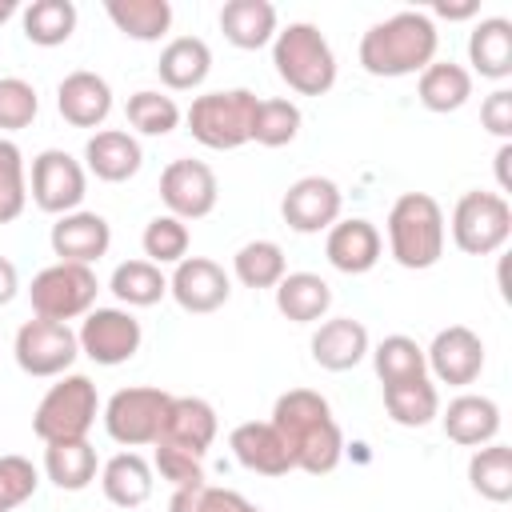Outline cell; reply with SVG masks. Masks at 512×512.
<instances>
[{
    "label": "cell",
    "instance_id": "obj_1",
    "mask_svg": "<svg viewBox=\"0 0 512 512\" xmlns=\"http://www.w3.org/2000/svg\"><path fill=\"white\" fill-rule=\"evenodd\" d=\"M268 424L284 436L292 468L308 476H328L344 456V432L332 416V404L312 388H288L276 396Z\"/></svg>",
    "mask_w": 512,
    "mask_h": 512
},
{
    "label": "cell",
    "instance_id": "obj_2",
    "mask_svg": "<svg viewBox=\"0 0 512 512\" xmlns=\"http://www.w3.org/2000/svg\"><path fill=\"white\" fill-rule=\"evenodd\" d=\"M436 48H440V32L432 16L420 8H404L392 12L388 20H376L360 36L356 56L368 76L400 80V76H420L436 60Z\"/></svg>",
    "mask_w": 512,
    "mask_h": 512
},
{
    "label": "cell",
    "instance_id": "obj_3",
    "mask_svg": "<svg viewBox=\"0 0 512 512\" xmlns=\"http://www.w3.org/2000/svg\"><path fill=\"white\" fill-rule=\"evenodd\" d=\"M384 228H388V252L400 268L424 272V268L440 264L448 228H444V208L428 192L396 196L392 208H388Z\"/></svg>",
    "mask_w": 512,
    "mask_h": 512
},
{
    "label": "cell",
    "instance_id": "obj_4",
    "mask_svg": "<svg viewBox=\"0 0 512 512\" xmlns=\"http://www.w3.org/2000/svg\"><path fill=\"white\" fill-rule=\"evenodd\" d=\"M272 64L276 76L300 96H324L336 84V52L328 36L308 20H292L288 28L276 32Z\"/></svg>",
    "mask_w": 512,
    "mask_h": 512
},
{
    "label": "cell",
    "instance_id": "obj_5",
    "mask_svg": "<svg viewBox=\"0 0 512 512\" xmlns=\"http://www.w3.org/2000/svg\"><path fill=\"white\" fill-rule=\"evenodd\" d=\"M256 104L260 96L248 88H220V92H204L188 104L184 124L192 132L196 144L212 148V152H232L240 144L252 140V120H256Z\"/></svg>",
    "mask_w": 512,
    "mask_h": 512
},
{
    "label": "cell",
    "instance_id": "obj_6",
    "mask_svg": "<svg viewBox=\"0 0 512 512\" xmlns=\"http://www.w3.org/2000/svg\"><path fill=\"white\" fill-rule=\"evenodd\" d=\"M100 416V396L96 384L80 372H64L36 404L32 412V432L40 444H60V440H88V428Z\"/></svg>",
    "mask_w": 512,
    "mask_h": 512
},
{
    "label": "cell",
    "instance_id": "obj_7",
    "mask_svg": "<svg viewBox=\"0 0 512 512\" xmlns=\"http://www.w3.org/2000/svg\"><path fill=\"white\" fill-rule=\"evenodd\" d=\"M444 228H452V244L464 256H492L512 236V204L500 192L472 188V192H464L456 200L452 220Z\"/></svg>",
    "mask_w": 512,
    "mask_h": 512
},
{
    "label": "cell",
    "instance_id": "obj_8",
    "mask_svg": "<svg viewBox=\"0 0 512 512\" xmlns=\"http://www.w3.org/2000/svg\"><path fill=\"white\" fill-rule=\"evenodd\" d=\"M96 292H100V280L88 264H48L32 276V288H28V300H32V312L44 316V320H80L96 308Z\"/></svg>",
    "mask_w": 512,
    "mask_h": 512
},
{
    "label": "cell",
    "instance_id": "obj_9",
    "mask_svg": "<svg viewBox=\"0 0 512 512\" xmlns=\"http://www.w3.org/2000/svg\"><path fill=\"white\" fill-rule=\"evenodd\" d=\"M168 404H172V392H164V388H152V384L120 388L104 404V432L124 448L156 444L164 432Z\"/></svg>",
    "mask_w": 512,
    "mask_h": 512
},
{
    "label": "cell",
    "instance_id": "obj_10",
    "mask_svg": "<svg viewBox=\"0 0 512 512\" xmlns=\"http://www.w3.org/2000/svg\"><path fill=\"white\" fill-rule=\"evenodd\" d=\"M28 196L40 212L48 216H68L84 204L88 196V172L84 164L64 152V148H44L40 156H32V172H28Z\"/></svg>",
    "mask_w": 512,
    "mask_h": 512
},
{
    "label": "cell",
    "instance_id": "obj_11",
    "mask_svg": "<svg viewBox=\"0 0 512 512\" xmlns=\"http://www.w3.org/2000/svg\"><path fill=\"white\" fill-rule=\"evenodd\" d=\"M12 356H16L20 372L48 380V376H64L72 368V360L80 356V340H76V332L68 324L32 316V320H24L16 328Z\"/></svg>",
    "mask_w": 512,
    "mask_h": 512
},
{
    "label": "cell",
    "instance_id": "obj_12",
    "mask_svg": "<svg viewBox=\"0 0 512 512\" xmlns=\"http://www.w3.org/2000/svg\"><path fill=\"white\" fill-rule=\"evenodd\" d=\"M80 352L100 364V368H116V364H128L140 344H144V328L140 320L128 312V308H92L84 320H80Z\"/></svg>",
    "mask_w": 512,
    "mask_h": 512
},
{
    "label": "cell",
    "instance_id": "obj_13",
    "mask_svg": "<svg viewBox=\"0 0 512 512\" xmlns=\"http://www.w3.org/2000/svg\"><path fill=\"white\" fill-rule=\"evenodd\" d=\"M160 200L168 208V216L176 220H204L216 200H220V184L216 172L204 160H172L160 172Z\"/></svg>",
    "mask_w": 512,
    "mask_h": 512
},
{
    "label": "cell",
    "instance_id": "obj_14",
    "mask_svg": "<svg viewBox=\"0 0 512 512\" xmlns=\"http://www.w3.org/2000/svg\"><path fill=\"white\" fill-rule=\"evenodd\" d=\"M340 208H344V192L328 176H300V180L288 184V192L280 200L284 224L292 232H300V236L328 232L340 220Z\"/></svg>",
    "mask_w": 512,
    "mask_h": 512
},
{
    "label": "cell",
    "instance_id": "obj_15",
    "mask_svg": "<svg viewBox=\"0 0 512 512\" xmlns=\"http://www.w3.org/2000/svg\"><path fill=\"white\" fill-rule=\"evenodd\" d=\"M424 360H428L432 384L464 388L484 372V340L468 324H448L432 336V344L424 348Z\"/></svg>",
    "mask_w": 512,
    "mask_h": 512
},
{
    "label": "cell",
    "instance_id": "obj_16",
    "mask_svg": "<svg viewBox=\"0 0 512 512\" xmlns=\"http://www.w3.org/2000/svg\"><path fill=\"white\" fill-rule=\"evenodd\" d=\"M168 296H172L184 312L208 316V312H216V308L228 304V296H232V276H228L216 260H208V256H184V260L172 268V276H168Z\"/></svg>",
    "mask_w": 512,
    "mask_h": 512
},
{
    "label": "cell",
    "instance_id": "obj_17",
    "mask_svg": "<svg viewBox=\"0 0 512 512\" xmlns=\"http://www.w3.org/2000/svg\"><path fill=\"white\" fill-rule=\"evenodd\" d=\"M48 244H52L56 260H64V264H88L92 268L112 248V224L100 212L76 208L68 216H56V224L48 232Z\"/></svg>",
    "mask_w": 512,
    "mask_h": 512
},
{
    "label": "cell",
    "instance_id": "obj_18",
    "mask_svg": "<svg viewBox=\"0 0 512 512\" xmlns=\"http://www.w3.org/2000/svg\"><path fill=\"white\" fill-rule=\"evenodd\" d=\"M380 252H384V240H380V228L364 216H348V220H336L324 236V256L336 272L344 276H364L380 264Z\"/></svg>",
    "mask_w": 512,
    "mask_h": 512
},
{
    "label": "cell",
    "instance_id": "obj_19",
    "mask_svg": "<svg viewBox=\"0 0 512 512\" xmlns=\"http://www.w3.org/2000/svg\"><path fill=\"white\" fill-rule=\"evenodd\" d=\"M228 448H232L236 464L248 468V472H256V476H288V472H296L284 436L268 420H244V424H236L228 432Z\"/></svg>",
    "mask_w": 512,
    "mask_h": 512
},
{
    "label": "cell",
    "instance_id": "obj_20",
    "mask_svg": "<svg viewBox=\"0 0 512 512\" xmlns=\"http://www.w3.org/2000/svg\"><path fill=\"white\" fill-rule=\"evenodd\" d=\"M56 108L72 128H96L108 120L112 112V84L100 72L76 68L56 84Z\"/></svg>",
    "mask_w": 512,
    "mask_h": 512
},
{
    "label": "cell",
    "instance_id": "obj_21",
    "mask_svg": "<svg viewBox=\"0 0 512 512\" xmlns=\"http://www.w3.org/2000/svg\"><path fill=\"white\" fill-rule=\"evenodd\" d=\"M440 428L460 448H480L500 436V404L480 392H460L440 408Z\"/></svg>",
    "mask_w": 512,
    "mask_h": 512
},
{
    "label": "cell",
    "instance_id": "obj_22",
    "mask_svg": "<svg viewBox=\"0 0 512 512\" xmlns=\"http://www.w3.org/2000/svg\"><path fill=\"white\" fill-rule=\"evenodd\" d=\"M144 164V148L132 132L124 128H100L88 136L84 144V172H92L104 184H124L140 172Z\"/></svg>",
    "mask_w": 512,
    "mask_h": 512
},
{
    "label": "cell",
    "instance_id": "obj_23",
    "mask_svg": "<svg viewBox=\"0 0 512 512\" xmlns=\"http://www.w3.org/2000/svg\"><path fill=\"white\" fill-rule=\"evenodd\" d=\"M220 432V420H216V408L200 396H172L168 404V416H164V432L156 444H172V448H184L192 456H204L212 448Z\"/></svg>",
    "mask_w": 512,
    "mask_h": 512
},
{
    "label": "cell",
    "instance_id": "obj_24",
    "mask_svg": "<svg viewBox=\"0 0 512 512\" xmlns=\"http://www.w3.org/2000/svg\"><path fill=\"white\" fill-rule=\"evenodd\" d=\"M308 348H312V360L324 372H348V368H356L368 356L372 340H368V328L360 320H352V316H328L312 332V344Z\"/></svg>",
    "mask_w": 512,
    "mask_h": 512
},
{
    "label": "cell",
    "instance_id": "obj_25",
    "mask_svg": "<svg viewBox=\"0 0 512 512\" xmlns=\"http://www.w3.org/2000/svg\"><path fill=\"white\" fill-rule=\"evenodd\" d=\"M220 32H224L228 44H236L244 52H256V48L272 44L276 32H280L276 4H268V0H228L220 8Z\"/></svg>",
    "mask_w": 512,
    "mask_h": 512
},
{
    "label": "cell",
    "instance_id": "obj_26",
    "mask_svg": "<svg viewBox=\"0 0 512 512\" xmlns=\"http://www.w3.org/2000/svg\"><path fill=\"white\" fill-rule=\"evenodd\" d=\"M272 292H276V312L292 324H320L332 308V284L316 272H284V280Z\"/></svg>",
    "mask_w": 512,
    "mask_h": 512
},
{
    "label": "cell",
    "instance_id": "obj_27",
    "mask_svg": "<svg viewBox=\"0 0 512 512\" xmlns=\"http://www.w3.org/2000/svg\"><path fill=\"white\" fill-rule=\"evenodd\" d=\"M156 72H160V84L172 88V92H192L208 80L212 72V48L200 40V36H176L160 48V60H156Z\"/></svg>",
    "mask_w": 512,
    "mask_h": 512
},
{
    "label": "cell",
    "instance_id": "obj_28",
    "mask_svg": "<svg viewBox=\"0 0 512 512\" xmlns=\"http://www.w3.org/2000/svg\"><path fill=\"white\" fill-rule=\"evenodd\" d=\"M152 464L140 452H116L100 464V488L116 508H140L152 496Z\"/></svg>",
    "mask_w": 512,
    "mask_h": 512
},
{
    "label": "cell",
    "instance_id": "obj_29",
    "mask_svg": "<svg viewBox=\"0 0 512 512\" xmlns=\"http://www.w3.org/2000/svg\"><path fill=\"white\" fill-rule=\"evenodd\" d=\"M468 64L484 80L512 76V24L504 16H484L468 32Z\"/></svg>",
    "mask_w": 512,
    "mask_h": 512
},
{
    "label": "cell",
    "instance_id": "obj_30",
    "mask_svg": "<svg viewBox=\"0 0 512 512\" xmlns=\"http://www.w3.org/2000/svg\"><path fill=\"white\" fill-rule=\"evenodd\" d=\"M416 96L428 112H460L472 96V72L456 60H432L416 80Z\"/></svg>",
    "mask_w": 512,
    "mask_h": 512
},
{
    "label": "cell",
    "instance_id": "obj_31",
    "mask_svg": "<svg viewBox=\"0 0 512 512\" xmlns=\"http://www.w3.org/2000/svg\"><path fill=\"white\" fill-rule=\"evenodd\" d=\"M384 412L400 428H428L440 416V392H436L432 376L384 384Z\"/></svg>",
    "mask_w": 512,
    "mask_h": 512
},
{
    "label": "cell",
    "instance_id": "obj_32",
    "mask_svg": "<svg viewBox=\"0 0 512 512\" xmlns=\"http://www.w3.org/2000/svg\"><path fill=\"white\" fill-rule=\"evenodd\" d=\"M96 448L88 440H60V444H44V476L60 488V492H84L96 480Z\"/></svg>",
    "mask_w": 512,
    "mask_h": 512
},
{
    "label": "cell",
    "instance_id": "obj_33",
    "mask_svg": "<svg viewBox=\"0 0 512 512\" xmlns=\"http://www.w3.org/2000/svg\"><path fill=\"white\" fill-rule=\"evenodd\" d=\"M108 20L140 44H156L172 28V4L168 0H104Z\"/></svg>",
    "mask_w": 512,
    "mask_h": 512
},
{
    "label": "cell",
    "instance_id": "obj_34",
    "mask_svg": "<svg viewBox=\"0 0 512 512\" xmlns=\"http://www.w3.org/2000/svg\"><path fill=\"white\" fill-rule=\"evenodd\" d=\"M108 292L132 312V308H152L168 296V276L164 268H156L152 260H124L112 268Z\"/></svg>",
    "mask_w": 512,
    "mask_h": 512
},
{
    "label": "cell",
    "instance_id": "obj_35",
    "mask_svg": "<svg viewBox=\"0 0 512 512\" xmlns=\"http://www.w3.org/2000/svg\"><path fill=\"white\" fill-rule=\"evenodd\" d=\"M468 484L476 496L492 500V504H508L512 500V448L492 440L472 448L468 456Z\"/></svg>",
    "mask_w": 512,
    "mask_h": 512
},
{
    "label": "cell",
    "instance_id": "obj_36",
    "mask_svg": "<svg viewBox=\"0 0 512 512\" xmlns=\"http://www.w3.org/2000/svg\"><path fill=\"white\" fill-rule=\"evenodd\" d=\"M76 4L72 0H32L24 12H20V24H24V40L28 44H40V48H56V44H68L72 32H76Z\"/></svg>",
    "mask_w": 512,
    "mask_h": 512
},
{
    "label": "cell",
    "instance_id": "obj_37",
    "mask_svg": "<svg viewBox=\"0 0 512 512\" xmlns=\"http://www.w3.org/2000/svg\"><path fill=\"white\" fill-rule=\"evenodd\" d=\"M284 272H288V260H284V248L276 240H248L232 256V276L252 292L276 288L284 280Z\"/></svg>",
    "mask_w": 512,
    "mask_h": 512
},
{
    "label": "cell",
    "instance_id": "obj_38",
    "mask_svg": "<svg viewBox=\"0 0 512 512\" xmlns=\"http://www.w3.org/2000/svg\"><path fill=\"white\" fill-rule=\"evenodd\" d=\"M372 356V368L380 376V388L384 384H400V380H416V376H428V360H424V348L404 336V332H392L384 336L376 348H368Z\"/></svg>",
    "mask_w": 512,
    "mask_h": 512
},
{
    "label": "cell",
    "instance_id": "obj_39",
    "mask_svg": "<svg viewBox=\"0 0 512 512\" xmlns=\"http://www.w3.org/2000/svg\"><path fill=\"white\" fill-rule=\"evenodd\" d=\"M124 116H128V124H132L140 136H168V132H176L180 120H184L180 104H176L168 92H156V88L132 92L128 104H124Z\"/></svg>",
    "mask_w": 512,
    "mask_h": 512
},
{
    "label": "cell",
    "instance_id": "obj_40",
    "mask_svg": "<svg viewBox=\"0 0 512 512\" xmlns=\"http://www.w3.org/2000/svg\"><path fill=\"white\" fill-rule=\"evenodd\" d=\"M300 104L288 100V96H264L256 104V120H252V140L260 148H284L300 136Z\"/></svg>",
    "mask_w": 512,
    "mask_h": 512
},
{
    "label": "cell",
    "instance_id": "obj_41",
    "mask_svg": "<svg viewBox=\"0 0 512 512\" xmlns=\"http://www.w3.org/2000/svg\"><path fill=\"white\" fill-rule=\"evenodd\" d=\"M188 244H192L188 224H184V220H176V216H168V212L152 216V220L144 224V236H140L144 260H152L156 268H164V264H172V268H176V264L188 256Z\"/></svg>",
    "mask_w": 512,
    "mask_h": 512
},
{
    "label": "cell",
    "instance_id": "obj_42",
    "mask_svg": "<svg viewBox=\"0 0 512 512\" xmlns=\"http://www.w3.org/2000/svg\"><path fill=\"white\" fill-rule=\"evenodd\" d=\"M28 208V168L24 152L0 136V224H12Z\"/></svg>",
    "mask_w": 512,
    "mask_h": 512
},
{
    "label": "cell",
    "instance_id": "obj_43",
    "mask_svg": "<svg viewBox=\"0 0 512 512\" xmlns=\"http://www.w3.org/2000/svg\"><path fill=\"white\" fill-rule=\"evenodd\" d=\"M168 512H260L248 496L236 488H216V484H192V488H172Z\"/></svg>",
    "mask_w": 512,
    "mask_h": 512
},
{
    "label": "cell",
    "instance_id": "obj_44",
    "mask_svg": "<svg viewBox=\"0 0 512 512\" xmlns=\"http://www.w3.org/2000/svg\"><path fill=\"white\" fill-rule=\"evenodd\" d=\"M40 96L24 76H0V132H20L36 120Z\"/></svg>",
    "mask_w": 512,
    "mask_h": 512
},
{
    "label": "cell",
    "instance_id": "obj_45",
    "mask_svg": "<svg viewBox=\"0 0 512 512\" xmlns=\"http://www.w3.org/2000/svg\"><path fill=\"white\" fill-rule=\"evenodd\" d=\"M40 488V472L28 456H0V512H16L20 504H28Z\"/></svg>",
    "mask_w": 512,
    "mask_h": 512
},
{
    "label": "cell",
    "instance_id": "obj_46",
    "mask_svg": "<svg viewBox=\"0 0 512 512\" xmlns=\"http://www.w3.org/2000/svg\"><path fill=\"white\" fill-rule=\"evenodd\" d=\"M152 468L172 484V488H192V484H204V456H192L184 448H172V444H156V456H152Z\"/></svg>",
    "mask_w": 512,
    "mask_h": 512
},
{
    "label": "cell",
    "instance_id": "obj_47",
    "mask_svg": "<svg viewBox=\"0 0 512 512\" xmlns=\"http://www.w3.org/2000/svg\"><path fill=\"white\" fill-rule=\"evenodd\" d=\"M480 124H484V132H492L500 144L512 140V92H508V88H496V92L484 96V104H480Z\"/></svg>",
    "mask_w": 512,
    "mask_h": 512
},
{
    "label": "cell",
    "instance_id": "obj_48",
    "mask_svg": "<svg viewBox=\"0 0 512 512\" xmlns=\"http://www.w3.org/2000/svg\"><path fill=\"white\" fill-rule=\"evenodd\" d=\"M16 292H20V272H16V264L8 256H0V308L12 304Z\"/></svg>",
    "mask_w": 512,
    "mask_h": 512
},
{
    "label": "cell",
    "instance_id": "obj_49",
    "mask_svg": "<svg viewBox=\"0 0 512 512\" xmlns=\"http://www.w3.org/2000/svg\"><path fill=\"white\" fill-rule=\"evenodd\" d=\"M508 160H512V140H504L496 148V184H500V196L512 192V168H508Z\"/></svg>",
    "mask_w": 512,
    "mask_h": 512
},
{
    "label": "cell",
    "instance_id": "obj_50",
    "mask_svg": "<svg viewBox=\"0 0 512 512\" xmlns=\"http://www.w3.org/2000/svg\"><path fill=\"white\" fill-rule=\"evenodd\" d=\"M432 12L444 16V20H472L480 12V4L476 0H468V4H432Z\"/></svg>",
    "mask_w": 512,
    "mask_h": 512
},
{
    "label": "cell",
    "instance_id": "obj_51",
    "mask_svg": "<svg viewBox=\"0 0 512 512\" xmlns=\"http://www.w3.org/2000/svg\"><path fill=\"white\" fill-rule=\"evenodd\" d=\"M16 16V0H0V24Z\"/></svg>",
    "mask_w": 512,
    "mask_h": 512
}]
</instances>
